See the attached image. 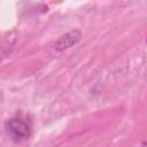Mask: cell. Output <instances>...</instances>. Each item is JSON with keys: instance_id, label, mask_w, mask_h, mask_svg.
<instances>
[{"instance_id": "obj_1", "label": "cell", "mask_w": 147, "mask_h": 147, "mask_svg": "<svg viewBox=\"0 0 147 147\" xmlns=\"http://www.w3.org/2000/svg\"><path fill=\"white\" fill-rule=\"evenodd\" d=\"M5 127H6L8 136L15 142H21V141L29 139L31 136V131H32L30 123L20 117H14L7 121L5 124Z\"/></svg>"}, {"instance_id": "obj_2", "label": "cell", "mask_w": 147, "mask_h": 147, "mask_svg": "<svg viewBox=\"0 0 147 147\" xmlns=\"http://www.w3.org/2000/svg\"><path fill=\"white\" fill-rule=\"evenodd\" d=\"M80 37H82L80 31L77 30V29H75V30H72V31L65 33L64 36H62V37L56 41V44H55V49L59 51V52L64 51V49H67V48L74 46L75 44H77V42L79 41Z\"/></svg>"}]
</instances>
